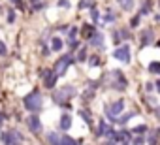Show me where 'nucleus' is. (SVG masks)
Returning a JSON list of instances; mask_svg holds the SVG:
<instances>
[{"mask_svg":"<svg viewBox=\"0 0 160 145\" xmlns=\"http://www.w3.org/2000/svg\"><path fill=\"white\" fill-rule=\"evenodd\" d=\"M23 106H25V109H28L32 113H38L42 109V94L38 91H32L30 94H27L23 98Z\"/></svg>","mask_w":160,"mask_h":145,"instance_id":"1","label":"nucleus"},{"mask_svg":"<svg viewBox=\"0 0 160 145\" xmlns=\"http://www.w3.org/2000/svg\"><path fill=\"white\" fill-rule=\"evenodd\" d=\"M75 94H77L75 89H73L72 85H68V87H62L60 91H55V92H53V102L58 104V106H64V104H68V100L73 98Z\"/></svg>","mask_w":160,"mask_h":145,"instance_id":"2","label":"nucleus"},{"mask_svg":"<svg viewBox=\"0 0 160 145\" xmlns=\"http://www.w3.org/2000/svg\"><path fill=\"white\" fill-rule=\"evenodd\" d=\"M72 62H73V57L72 55H64V57H60L57 62H55V66H53V70L57 72V74L62 78L64 74H66V70L72 66Z\"/></svg>","mask_w":160,"mask_h":145,"instance_id":"3","label":"nucleus"},{"mask_svg":"<svg viewBox=\"0 0 160 145\" xmlns=\"http://www.w3.org/2000/svg\"><path fill=\"white\" fill-rule=\"evenodd\" d=\"M109 76H111V87L117 89V91H124V87L128 85V81L124 79L122 72H121V70H113Z\"/></svg>","mask_w":160,"mask_h":145,"instance_id":"4","label":"nucleus"},{"mask_svg":"<svg viewBox=\"0 0 160 145\" xmlns=\"http://www.w3.org/2000/svg\"><path fill=\"white\" fill-rule=\"evenodd\" d=\"M113 57L117 58V60H121V62H130V58H132V53H130V47L128 45H121V47H117L115 51H113Z\"/></svg>","mask_w":160,"mask_h":145,"instance_id":"5","label":"nucleus"},{"mask_svg":"<svg viewBox=\"0 0 160 145\" xmlns=\"http://www.w3.org/2000/svg\"><path fill=\"white\" fill-rule=\"evenodd\" d=\"M122 109H124V102H122V100H117V102H113V104H109V106L106 108V113H108V117L113 119V122H115L117 115H119Z\"/></svg>","mask_w":160,"mask_h":145,"instance_id":"6","label":"nucleus"},{"mask_svg":"<svg viewBox=\"0 0 160 145\" xmlns=\"http://www.w3.org/2000/svg\"><path fill=\"white\" fill-rule=\"evenodd\" d=\"M58 78H60V76L57 74L55 70H47V72H45V76H43V83H45V87H47V89H53Z\"/></svg>","mask_w":160,"mask_h":145,"instance_id":"7","label":"nucleus"},{"mask_svg":"<svg viewBox=\"0 0 160 145\" xmlns=\"http://www.w3.org/2000/svg\"><path fill=\"white\" fill-rule=\"evenodd\" d=\"M2 141L4 143H21L23 136H19V132H15V130H10V132L2 134Z\"/></svg>","mask_w":160,"mask_h":145,"instance_id":"8","label":"nucleus"},{"mask_svg":"<svg viewBox=\"0 0 160 145\" xmlns=\"http://www.w3.org/2000/svg\"><path fill=\"white\" fill-rule=\"evenodd\" d=\"M109 141H115V143H130V141H132V136H130L128 130H122V132H119V134H113V136L109 138Z\"/></svg>","mask_w":160,"mask_h":145,"instance_id":"9","label":"nucleus"},{"mask_svg":"<svg viewBox=\"0 0 160 145\" xmlns=\"http://www.w3.org/2000/svg\"><path fill=\"white\" fill-rule=\"evenodd\" d=\"M27 126L30 128V132L38 134V132L42 130V122H40V117H38V115H30V117L27 119Z\"/></svg>","mask_w":160,"mask_h":145,"instance_id":"10","label":"nucleus"},{"mask_svg":"<svg viewBox=\"0 0 160 145\" xmlns=\"http://www.w3.org/2000/svg\"><path fill=\"white\" fill-rule=\"evenodd\" d=\"M96 134H98V136H109V138H111L115 132H113V128H111L106 121H100V122H98V130H96Z\"/></svg>","mask_w":160,"mask_h":145,"instance_id":"11","label":"nucleus"},{"mask_svg":"<svg viewBox=\"0 0 160 145\" xmlns=\"http://www.w3.org/2000/svg\"><path fill=\"white\" fill-rule=\"evenodd\" d=\"M91 45H94V47H98V49H104V47H106V45H104V34L96 30V32L91 36Z\"/></svg>","mask_w":160,"mask_h":145,"instance_id":"12","label":"nucleus"},{"mask_svg":"<svg viewBox=\"0 0 160 145\" xmlns=\"http://www.w3.org/2000/svg\"><path fill=\"white\" fill-rule=\"evenodd\" d=\"M152 40H154V34H152V30L145 28V30L141 32V47H147V45H151V43H152Z\"/></svg>","mask_w":160,"mask_h":145,"instance_id":"13","label":"nucleus"},{"mask_svg":"<svg viewBox=\"0 0 160 145\" xmlns=\"http://www.w3.org/2000/svg\"><path fill=\"white\" fill-rule=\"evenodd\" d=\"M70 126H72V117L70 115H62L60 117V128L66 132V130H70Z\"/></svg>","mask_w":160,"mask_h":145,"instance_id":"14","label":"nucleus"},{"mask_svg":"<svg viewBox=\"0 0 160 145\" xmlns=\"http://www.w3.org/2000/svg\"><path fill=\"white\" fill-rule=\"evenodd\" d=\"M79 115H81V119H83L89 126L92 124V115H91V111H89V109H81V111H79Z\"/></svg>","mask_w":160,"mask_h":145,"instance_id":"15","label":"nucleus"},{"mask_svg":"<svg viewBox=\"0 0 160 145\" xmlns=\"http://www.w3.org/2000/svg\"><path fill=\"white\" fill-rule=\"evenodd\" d=\"M151 8H152V2H151V0H145V4L141 6V10H139V15L143 17V15H147L149 12H151Z\"/></svg>","mask_w":160,"mask_h":145,"instance_id":"16","label":"nucleus"},{"mask_svg":"<svg viewBox=\"0 0 160 145\" xmlns=\"http://www.w3.org/2000/svg\"><path fill=\"white\" fill-rule=\"evenodd\" d=\"M51 49H53V51H60V49H62V40L55 36V38L51 40Z\"/></svg>","mask_w":160,"mask_h":145,"instance_id":"17","label":"nucleus"},{"mask_svg":"<svg viewBox=\"0 0 160 145\" xmlns=\"http://www.w3.org/2000/svg\"><path fill=\"white\" fill-rule=\"evenodd\" d=\"M134 115H136V111H130V113H126V115H122V117H119V119H117L115 122H119V124H124V122H126L128 119H132Z\"/></svg>","mask_w":160,"mask_h":145,"instance_id":"18","label":"nucleus"},{"mask_svg":"<svg viewBox=\"0 0 160 145\" xmlns=\"http://www.w3.org/2000/svg\"><path fill=\"white\" fill-rule=\"evenodd\" d=\"M119 4H121V8H122V10H132L134 0H119Z\"/></svg>","mask_w":160,"mask_h":145,"instance_id":"19","label":"nucleus"},{"mask_svg":"<svg viewBox=\"0 0 160 145\" xmlns=\"http://www.w3.org/2000/svg\"><path fill=\"white\" fill-rule=\"evenodd\" d=\"M94 32H96V30H94L91 25H85V27H83V36H89V38H91Z\"/></svg>","mask_w":160,"mask_h":145,"instance_id":"20","label":"nucleus"},{"mask_svg":"<svg viewBox=\"0 0 160 145\" xmlns=\"http://www.w3.org/2000/svg\"><path fill=\"white\" fill-rule=\"evenodd\" d=\"M47 141H49V143H60V138H58V134L51 132V134L47 136Z\"/></svg>","mask_w":160,"mask_h":145,"instance_id":"21","label":"nucleus"},{"mask_svg":"<svg viewBox=\"0 0 160 145\" xmlns=\"http://www.w3.org/2000/svg\"><path fill=\"white\" fill-rule=\"evenodd\" d=\"M149 70L152 72V74H158V76H160V62H151Z\"/></svg>","mask_w":160,"mask_h":145,"instance_id":"22","label":"nucleus"},{"mask_svg":"<svg viewBox=\"0 0 160 145\" xmlns=\"http://www.w3.org/2000/svg\"><path fill=\"white\" fill-rule=\"evenodd\" d=\"M92 8L94 6V0H81V2H79V8Z\"/></svg>","mask_w":160,"mask_h":145,"instance_id":"23","label":"nucleus"},{"mask_svg":"<svg viewBox=\"0 0 160 145\" xmlns=\"http://www.w3.org/2000/svg\"><path fill=\"white\" fill-rule=\"evenodd\" d=\"M85 58H87V51L81 49V51H79V55H77V60H79V62H83Z\"/></svg>","mask_w":160,"mask_h":145,"instance_id":"24","label":"nucleus"},{"mask_svg":"<svg viewBox=\"0 0 160 145\" xmlns=\"http://www.w3.org/2000/svg\"><path fill=\"white\" fill-rule=\"evenodd\" d=\"M134 132H136V134H145V132H147V126H145V124H143V126L139 124V126L134 128Z\"/></svg>","mask_w":160,"mask_h":145,"instance_id":"25","label":"nucleus"},{"mask_svg":"<svg viewBox=\"0 0 160 145\" xmlns=\"http://www.w3.org/2000/svg\"><path fill=\"white\" fill-rule=\"evenodd\" d=\"M60 143H64V145L70 143V145H72V143H75V139H72V138H68V136H62V138H60Z\"/></svg>","mask_w":160,"mask_h":145,"instance_id":"26","label":"nucleus"},{"mask_svg":"<svg viewBox=\"0 0 160 145\" xmlns=\"http://www.w3.org/2000/svg\"><path fill=\"white\" fill-rule=\"evenodd\" d=\"M15 21V13H13V10H10L8 12V23H13Z\"/></svg>","mask_w":160,"mask_h":145,"instance_id":"27","label":"nucleus"},{"mask_svg":"<svg viewBox=\"0 0 160 145\" xmlns=\"http://www.w3.org/2000/svg\"><path fill=\"white\" fill-rule=\"evenodd\" d=\"M8 53V49H6V43L4 42H0V55H6Z\"/></svg>","mask_w":160,"mask_h":145,"instance_id":"28","label":"nucleus"},{"mask_svg":"<svg viewBox=\"0 0 160 145\" xmlns=\"http://www.w3.org/2000/svg\"><path fill=\"white\" fill-rule=\"evenodd\" d=\"M100 64V58L98 57H91V66H98Z\"/></svg>","mask_w":160,"mask_h":145,"instance_id":"29","label":"nucleus"},{"mask_svg":"<svg viewBox=\"0 0 160 145\" xmlns=\"http://www.w3.org/2000/svg\"><path fill=\"white\" fill-rule=\"evenodd\" d=\"M156 136H158V134H156V132H152V134H151V138H147V141H149V143H156Z\"/></svg>","mask_w":160,"mask_h":145,"instance_id":"30","label":"nucleus"},{"mask_svg":"<svg viewBox=\"0 0 160 145\" xmlns=\"http://www.w3.org/2000/svg\"><path fill=\"white\" fill-rule=\"evenodd\" d=\"M58 6H60V8H68L70 2H68V0H58Z\"/></svg>","mask_w":160,"mask_h":145,"instance_id":"31","label":"nucleus"},{"mask_svg":"<svg viewBox=\"0 0 160 145\" xmlns=\"http://www.w3.org/2000/svg\"><path fill=\"white\" fill-rule=\"evenodd\" d=\"M98 19H100V13L96 10H92V21H98Z\"/></svg>","mask_w":160,"mask_h":145,"instance_id":"32","label":"nucleus"},{"mask_svg":"<svg viewBox=\"0 0 160 145\" xmlns=\"http://www.w3.org/2000/svg\"><path fill=\"white\" fill-rule=\"evenodd\" d=\"M75 34H77V30H75V28H70V32H68V36H70L72 40L75 38Z\"/></svg>","mask_w":160,"mask_h":145,"instance_id":"33","label":"nucleus"},{"mask_svg":"<svg viewBox=\"0 0 160 145\" xmlns=\"http://www.w3.org/2000/svg\"><path fill=\"white\" fill-rule=\"evenodd\" d=\"M79 47V43L75 42V40H72V43H70V49H77Z\"/></svg>","mask_w":160,"mask_h":145,"instance_id":"34","label":"nucleus"},{"mask_svg":"<svg viewBox=\"0 0 160 145\" xmlns=\"http://www.w3.org/2000/svg\"><path fill=\"white\" fill-rule=\"evenodd\" d=\"M113 19H115V15H113V13H108V17H106V21H108V23H111Z\"/></svg>","mask_w":160,"mask_h":145,"instance_id":"35","label":"nucleus"},{"mask_svg":"<svg viewBox=\"0 0 160 145\" xmlns=\"http://www.w3.org/2000/svg\"><path fill=\"white\" fill-rule=\"evenodd\" d=\"M132 141H134V143H143V141H147V139H145V138H136V139H132Z\"/></svg>","mask_w":160,"mask_h":145,"instance_id":"36","label":"nucleus"},{"mask_svg":"<svg viewBox=\"0 0 160 145\" xmlns=\"http://www.w3.org/2000/svg\"><path fill=\"white\" fill-rule=\"evenodd\" d=\"M139 17H141V15H138V17H134V19H132V25H134V27L139 23Z\"/></svg>","mask_w":160,"mask_h":145,"instance_id":"37","label":"nucleus"},{"mask_svg":"<svg viewBox=\"0 0 160 145\" xmlns=\"http://www.w3.org/2000/svg\"><path fill=\"white\" fill-rule=\"evenodd\" d=\"M12 2H13L15 6H19V8H23V2H21V0H12Z\"/></svg>","mask_w":160,"mask_h":145,"instance_id":"38","label":"nucleus"},{"mask_svg":"<svg viewBox=\"0 0 160 145\" xmlns=\"http://www.w3.org/2000/svg\"><path fill=\"white\" fill-rule=\"evenodd\" d=\"M154 89H156V92H160V79H158V81L154 83Z\"/></svg>","mask_w":160,"mask_h":145,"instance_id":"39","label":"nucleus"},{"mask_svg":"<svg viewBox=\"0 0 160 145\" xmlns=\"http://www.w3.org/2000/svg\"><path fill=\"white\" fill-rule=\"evenodd\" d=\"M152 87H154L152 83H147V85H145V89H147V91H152Z\"/></svg>","mask_w":160,"mask_h":145,"instance_id":"40","label":"nucleus"},{"mask_svg":"<svg viewBox=\"0 0 160 145\" xmlns=\"http://www.w3.org/2000/svg\"><path fill=\"white\" fill-rule=\"evenodd\" d=\"M2 124H4V115L0 113V128H2Z\"/></svg>","mask_w":160,"mask_h":145,"instance_id":"41","label":"nucleus"},{"mask_svg":"<svg viewBox=\"0 0 160 145\" xmlns=\"http://www.w3.org/2000/svg\"><path fill=\"white\" fill-rule=\"evenodd\" d=\"M154 19H156V21H160V15H154Z\"/></svg>","mask_w":160,"mask_h":145,"instance_id":"42","label":"nucleus"},{"mask_svg":"<svg viewBox=\"0 0 160 145\" xmlns=\"http://www.w3.org/2000/svg\"><path fill=\"white\" fill-rule=\"evenodd\" d=\"M158 47H160V40H158Z\"/></svg>","mask_w":160,"mask_h":145,"instance_id":"43","label":"nucleus"}]
</instances>
